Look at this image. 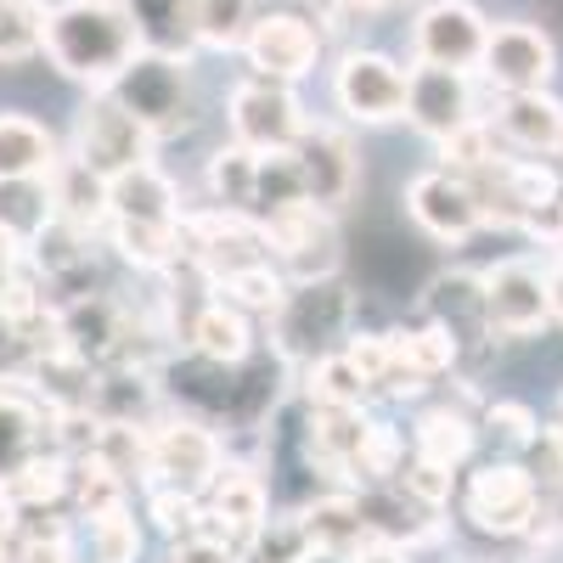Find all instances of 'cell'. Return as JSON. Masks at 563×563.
I'll return each instance as SVG.
<instances>
[{"mask_svg": "<svg viewBox=\"0 0 563 563\" xmlns=\"http://www.w3.org/2000/svg\"><path fill=\"white\" fill-rule=\"evenodd\" d=\"M496 158H501V141H496L490 119H474V124H462L456 135L440 141V169H451V175H479Z\"/></svg>", "mask_w": 563, "mask_h": 563, "instance_id": "35", "label": "cell"}, {"mask_svg": "<svg viewBox=\"0 0 563 563\" xmlns=\"http://www.w3.org/2000/svg\"><path fill=\"white\" fill-rule=\"evenodd\" d=\"M68 496L79 507V519H102V512H119L124 507V479L113 474V467H102L97 456H79L74 462V479H68Z\"/></svg>", "mask_w": 563, "mask_h": 563, "instance_id": "34", "label": "cell"}, {"mask_svg": "<svg viewBox=\"0 0 563 563\" xmlns=\"http://www.w3.org/2000/svg\"><path fill=\"white\" fill-rule=\"evenodd\" d=\"M57 164V135L29 113H0V186H34Z\"/></svg>", "mask_w": 563, "mask_h": 563, "instance_id": "24", "label": "cell"}, {"mask_svg": "<svg viewBox=\"0 0 563 563\" xmlns=\"http://www.w3.org/2000/svg\"><path fill=\"white\" fill-rule=\"evenodd\" d=\"M366 429H372V417L361 406H310V434L305 440H310V456L327 474H350Z\"/></svg>", "mask_w": 563, "mask_h": 563, "instance_id": "27", "label": "cell"}, {"mask_svg": "<svg viewBox=\"0 0 563 563\" xmlns=\"http://www.w3.org/2000/svg\"><path fill=\"white\" fill-rule=\"evenodd\" d=\"M451 485H456V474L451 467H440V462H422V456H411L400 474H395V490L411 501V507H445L451 501Z\"/></svg>", "mask_w": 563, "mask_h": 563, "instance_id": "39", "label": "cell"}, {"mask_svg": "<svg viewBox=\"0 0 563 563\" xmlns=\"http://www.w3.org/2000/svg\"><path fill=\"white\" fill-rule=\"evenodd\" d=\"M547 507V490L525 462H485L462 485V519L485 536H525L536 512Z\"/></svg>", "mask_w": 563, "mask_h": 563, "instance_id": "6", "label": "cell"}, {"mask_svg": "<svg viewBox=\"0 0 563 563\" xmlns=\"http://www.w3.org/2000/svg\"><path fill=\"white\" fill-rule=\"evenodd\" d=\"M422 310H429L434 327L456 339V350L479 344V339H496L490 321H485V271H451V276H434L429 294H422Z\"/></svg>", "mask_w": 563, "mask_h": 563, "instance_id": "21", "label": "cell"}, {"mask_svg": "<svg viewBox=\"0 0 563 563\" xmlns=\"http://www.w3.org/2000/svg\"><path fill=\"white\" fill-rule=\"evenodd\" d=\"M169 563H249V552L209 536V530H198V536H186V541L169 547Z\"/></svg>", "mask_w": 563, "mask_h": 563, "instance_id": "41", "label": "cell"}, {"mask_svg": "<svg viewBox=\"0 0 563 563\" xmlns=\"http://www.w3.org/2000/svg\"><path fill=\"white\" fill-rule=\"evenodd\" d=\"M225 124H231V141H238V147H254V153H294L299 135L310 130V119H305V108L294 97V85L260 79V74L231 85Z\"/></svg>", "mask_w": 563, "mask_h": 563, "instance_id": "4", "label": "cell"}, {"mask_svg": "<svg viewBox=\"0 0 563 563\" xmlns=\"http://www.w3.org/2000/svg\"><path fill=\"white\" fill-rule=\"evenodd\" d=\"M344 7H355V12H384V7H400V0H344Z\"/></svg>", "mask_w": 563, "mask_h": 563, "instance_id": "46", "label": "cell"}, {"mask_svg": "<svg viewBox=\"0 0 563 563\" xmlns=\"http://www.w3.org/2000/svg\"><path fill=\"white\" fill-rule=\"evenodd\" d=\"M479 74L501 97H512V90H547V79L558 74V45L536 23H490Z\"/></svg>", "mask_w": 563, "mask_h": 563, "instance_id": "15", "label": "cell"}, {"mask_svg": "<svg viewBox=\"0 0 563 563\" xmlns=\"http://www.w3.org/2000/svg\"><path fill=\"white\" fill-rule=\"evenodd\" d=\"M406 467V440L395 422H372L366 440H361V456L350 467V479H366V485H395V474Z\"/></svg>", "mask_w": 563, "mask_h": 563, "instance_id": "36", "label": "cell"}, {"mask_svg": "<svg viewBox=\"0 0 563 563\" xmlns=\"http://www.w3.org/2000/svg\"><path fill=\"white\" fill-rule=\"evenodd\" d=\"M552 220H558V243H563V198H558V209H552Z\"/></svg>", "mask_w": 563, "mask_h": 563, "instance_id": "47", "label": "cell"}, {"mask_svg": "<svg viewBox=\"0 0 563 563\" xmlns=\"http://www.w3.org/2000/svg\"><path fill=\"white\" fill-rule=\"evenodd\" d=\"M294 169H299V192L305 203H316L321 214H339L355 186H361V158H355V141L333 124H310L294 147Z\"/></svg>", "mask_w": 563, "mask_h": 563, "instance_id": "11", "label": "cell"}, {"mask_svg": "<svg viewBox=\"0 0 563 563\" xmlns=\"http://www.w3.org/2000/svg\"><path fill=\"white\" fill-rule=\"evenodd\" d=\"M265 231V254L288 282H327L339 271V231L333 214H321L316 203H282L276 214L260 220Z\"/></svg>", "mask_w": 563, "mask_h": 563, "instance_id": "7", "label": "cell"}, {"mask_svg": "<svg viewBox=\"0 0 563 563\" xmlns=\"http://www.w3.org/2000/svg\"><path fill=\"white\" fill-rule=\"evenodd\" d=\"M288 288H294V282L276 271V260H254V265H243V271L220 276V282H214V299L238 305L243 316H276L282 299H288Z\"/></svg>", "mask_w": 563, "mask_h": 563, "instance_id": "30", "label": "cell"}, {"mask_svg": "<svg viewBox=\"0 0 563 563\" xmlns=\"http://www.w3.org/2000/svg\"><path fill=\"white\" fill-rule=\"evenodd\" d=\"M45 445V406L29 389H0V479Z\"/></svg>", "mask_w": 563, "mask_h": 563, "instance_id": "28", "label": "cell"}, {"mask_svg": "<svg viewBox=\"0 0 563 563\" xmlns=\"http://www.w3.org/2000/svg\"><path fill=\"white\" fill-rule=\"evenodd\" d=\"M547 294H552V321H563V254L547 271Z\"/></svg>", "mask_w": 563, "mask_h": 563, "instance_id": "44", "label": "cell"}, {"mask_svg": "<svg viewBox=\"0 0 563 563\" xmlns=\"http://www.w3.org/2000/svg\"><path fill=\"white\" fill-rule=\"evenodd\" d=\"M243 57L260 79H282L294 85L316 68L321 57V23L305 12H260L249 40H243Z\"/></svg>", "mask_w": 563, "mask_h": 563, "instance_id": "13", "label": "cell"}, {"mask_svg": "<svg viewBox=\"0 0 563 563\" xmlns=\"http://www.w3.org/2000/svg\"><path fill=\"white\" fill-rule=\"evenodd\" d=\"M305 395L310 406H361L366 400V378L355 372V361L344 350L305 361Z\"/></svg>", "mask_w": 563, "mask_h": 563, "instance_id": "31", "label": "cell"}, {"mask_svg": "<svg viewBox=\"0 0 563 563\" xmlns=\"http://www.w3.org/2000/svg\"><path fill=\"white\" fill-rule=\"evenodd\" d=\"M40 198H45V214L74 231H90V238L108 231V180L90 164H79L74 153H57V164L40 180Z\"/></svg>", "mask_w": 563, "mask_h": 563, "instance_id": "18", "label": "cell"}, {"mask_svg": "<svg viewBox=\"0 0 563 563\" xmlns=\"http://www.w3.org/2000/svg\"><path fill=\"white\" fill-rule=\"evenodd\" d=\"M485 40H490V18L474 0H429L411 18V63L467 74V68H479Z\"/></svg>", "mask_w": 563, "mask_h": 563, "instance_id": "9", "label": "cell"}, {"mask_svg": "<svg viewBox=\"0 0 563 563\" xmlns=\"http://www.w3.org/2000/svg\"><path fill=\"white\" fill-rule=\"evenodd\" d=\"M485 321L501 339H530L552 321V294H547V271L530 260H501L485 271Z\"/></svg>", "mask_w": 563, "mask_h": 563, "instance_id": "14", "label": "cell"}, {"mask_svg": "<svg viewBox=\"0 0 563 563\" xmlns=\"http://www.w3.org/2000/svg\"><path fill=\"white\" fill-rule=\"evenodd\" d=\"M333 102L350 124L406 119V68L384 52H344L333 68Z\"/></svg>", "mask_w": 563, "mask_h": 563, "instance_id": "10", "label": "cell"}, {"mask_svg": "<svg viewBox=\"0 0 563 563\" xmlns=\"http://www.w3.org/2000/svg\"><path fill=\"white\" fill-rule=\"evenodd\" d=\"M90 563H135L141 552V525L130 519V507L119 512H102V519H90Z\"/></svg>", "mask_w": 563, "mask_h": 563, "instance_id": "37", "label": "cell"}, {"mask_svg": "<svg viewBox=\"0 0 563 563\" xmlns=\"http://www.w3.org/2000/svg\"><path fill=\"white\" fill-rule=\"evenodd\" d=\"M18 541H23V525L12 507H0V563H18Z\"/></svg>", "mask_w": 563, "mask_h": 563, "instance_id": "42", "label": "cell"}, {"mask_svg": "<svg viewBox=\"0 0 563 563\" xmlns=\"http://www.w3.org/2000/svg\"><path fill=\"white\" fill-rule=\"evenodd\" d=\"M547 507H552V519H558V530H563V474H558V485L547 490Z\"/></svg>", "mask_w": 563, "mask_h": 563, "instance_id": "45", "label": "cell"}, {"mask_svg": "<svg viewBox=\"0 0 563 563\" xmlns=\"http://www.w3.org/2000/svg\"><path fill=\"white\" fill-rule=\"evenodd\" d=\"M153 147L158 141L141 130L108 90H90V102L79 108V124H74V158L79 164H90L102 180H119L124 169H135V164H153Z\"/></svg>", "mask_w": 563, "mask_h": 563, "instance_id": "8", "label": "cell"}, {"mask_svg": "<svg viewBox=\"0 0 563 563\" xmlns=\"http://www.w3.org/2000/svg\"><path fill=\"white\" fill-rule=\"evenodd\" d=\"M68 479H74V462L63 451L40 445L18 474L0 479V507H12V512H52L68 496Z\"/></svg>", "mask_w": 563, "mask_h": 563, "instance_id": "25", "label": "cell"}, {"mask_svg": "<svg viewBox=\"0 0 563 563\" xmlns=\"http://www.w3.org/2000/svg\"><path fill=\"white\" fill-rule=\"evenodd\" d=\"M180 192L158 164H135L119 180H108V225H147V231H175L180 225Z\"/></svg>", "mask_w": 563, "mask_h": 563, "instance_id": "19", "label": "cell"}, {"mask_svg": "<svg viewBox=\"0 0 563 563\" xmlns=\"http://www.w3.org/2000/svg\"><path fill=\"white\" fill-rule=\"evenodd\" d=\"M350 563H406V552H400L395 541H372V547H361Z\"/></svg>", "mask_w": 563, "mask_h": 563, "instance_id": "43", "label": "cell"}, {"mask_svg": "<svg viewBox=\"0 0 563 563\" xmlns=\"http://www.w3.org/2000/svg\"><path fill=\"white\" fill-rule=\"evenodd\" d=\"M220 467H225V451H220L214 422H203V417H158L147 429V485L203 496Z\"/></svg>", "mask_w": 563, "mask_h": 563, "instance_id": "5", "label": "cell"}, {"mask_svg": "<svg viewBox=\"0 0 563 563\" xmlns=\"http://www.w3.org/2000/svg\"><path fill=\"white\" fill-rule=\"evenodd\" d=\"M147 512L169 541H186V536L203 530V501L186 496V490H169V485H147Z\"/></svg>", "mask_w": 563, "mask_h": 563, "instance_id": "38", "label": "cell"}, {"mask_svg": "<svg viewBox=\"0 0 563 563\" xmlns=\"http://www.w3.org/2000/svg\"><path fill=\"white\" fill-rule=\"evenodd\" d=\"M45 52V0H0V63Z\"/></svg>", "mask_w": 563, "mask_h": 563, "instance_id": "32", "label": "cell"}, {"mask_svg": "<svg viewBox=\"0 0 563 563\" xmlns=\"http://www.w3.org/2000/svg\"><path fill=\"white\" fill-rule=\"evenodd\" d=\"M350 316H355V299L344 294L339 276H327V282H294L288 299H282V310L271 316L276 321L282 361L333 355L339 339H350Z\"/></svg>", "mask_w": 563, "mask_h": 563, "instance_id": "3", "label": "cell"}, {"mask_svg": "<svg viewBox=\"0 0 563 563\" xmlns=\"http://www.w3.org/2000/svg\"><path fill=\"white\" fill-rule=\"evenodd\" d=\"M474 445H479L474 422H467L462 411H451V406H429L417 417V429H411V456L440 462V467H451V474L474 456Z\"/></svg>", "mask_w": 563, "mask_h": 563, "instance_id": "29", "label": "cell"}, {"mask_svg": "<svg viewBox=\"0 0 563 563\" xmlns=\"http://www.w3.org/2000/svg\"><path fill=\"white\" fill-rule=\"evenodd\" d=\"M474 119H479V108H474V79L467 74L429 68V63L406 68V124L411 130H422L429 141H445Z\"/></svg>", "mask_w": 563, "mask_h": 563, "instance_id": "16", "label": "cell"}, {"mask_svg": "<svg viewBox=\"0 0 563 563\" xmlns=\"http://www.w3.org/2000/svg\"><path fill=\"white\" fill-rule=\"evenodd\" d=\"M198 501H203V530L220 536V541H231V547H243V552H249V541L271 525L265 479L254 474V467H238V462H225Z\"/></svg>", "mask_w": 563, "mask_h": 563, "instance_id": "17", "label": "cell"}, {"mask_svg": "<svg viewBox=\"0 0 563 563\" xmlns=\"http://www.w3.org/2000/svg\"><path fill=\"white\" fill-rule=\"evenodd\" d=\"M124 12L141 34V52L186 57L198 45V0H124Z\"/></svg>", "mask_w": 563, "mask_h": 563, "instance_id": "26", "label": "cell"}, {"mask_svg": "<svg viewBox=\"0 0 563 563\" xmlns=\"http://www.w3.org/2000/svg\"><path fill=\"white\" fill-rule=\"evenodd\" d=\"M558 158H563V147H558Z\"/></svg>", "mask_w": 563, "mask_h": 563, "instance_id": "48", "label": "cell"}, {"mask_svg": "<svg viewBox=\"0 0 563 563\" xmlns=\"http://www.w3.org/2000/svg\"><path fill=\"white\" fill-rule=\"evenodd\" d=\"M485 434H490L501 451H530L536 434H541V422H536V411L519 406V400H496V406L485 411Z\"/></svg>", "mask_w": 563, "mask_h": 563, "instance_id": "40", "label": "cell"}, {"mask_svg": "<svg viewBox=\"0 0 563 563\" xmlns=\"http://www.w3.org/2000/svg\"><path fill=\"white\" fill-rule=\"evenodd\" d=\"M496 135L507 141L512 153L525 158H547L563 147V102L552 90H512L496 108Z\"/></svg>", "mask_w": 563, "mask_h": 563, "instance_id": "22", "label": "cell"}, {"mask_svg": "<svg viewBox=\"0 0 563 563\" xmlns=\"http://www.w3.org/2000/svg\"><path fill=\"white\" fill-rule=\"evenodd\" d=\"M186 344L209 366H243L254 355V316H243L225 299H203L198 316L186 321Z\"/></svg>", "mask_w": 563, "mask_h": 563, "instance_id": "23", "label": "cell"}, {"mask_svg": "<svg viewBox=\"0 0 563 563\" xmlns=\"http://www.w3.org/2000/svg\"><path fill=\"white\" fill-rule=\"evenodd\" d=\"M45 57L63 79L108 90L141 57V34L124 0H63L45 7Z\"/></svg>", "mask_w": 563, "mask_h": 563, "instance_id": "1", "label": "cell"}, {"mask_svg": "<svg viewBox=\"0 0 563 563\" xmlns=\"http://www.w3.org/2000/svg\"><path fill=\"white\" fill-rule=\"evenodd\" d=\"M406 214L429 231L434 243H445V249L467 243V238L485 225L479 192H474L462 175H451V169H422V175H411V180H406Z\"/></svg>", "mask_w": 563, "mask_h": 563, "instance_id": "12", "label": "cell"}, {"mask_svg": "<svg viewBox=\"0 0 563 563\" xmlns=\"http://www.w3.org/2000/svg\"><path fill=\"white\" fill-rule=\"evenodd\" d=\"M299 525H305V541H310V552L316 558H333V563H350L361 547H372V541H384L378 530H372V519H366V501L361 496H316L305 512H299Z\"/></svg>", "mask_w": 563, "mask_h": 563, "instance_id": "20", "label": "cell"}, {"mask_svg": "<svg viewBox=\"0 0 563 563\" xmlns=\"http://www.w3.org/2000/svg\"><path fill=\"white\" fill-rule=\"evenodd\" d=\"M254 0H198V45L209 52H243L254 29Z\"/></svg>", "mask_w": 563, "mask_h": 563, "instance_id": "33", "label": "cell"}, {"mask_svg": "<svg viewBox=\"0 0 563 563\" xmlns=\"http://www.w3.org/2000/svg\"><path fill=\"white\" fill-rule=\"evenodd\" d=\"M108 97L147 130L153 141H169L180 130H192L198 119V90H192V68L186 57H164V52H141L113 85Z\"/></svg>", "mask_w": 563, "mask_h": 563, "instance_id": "2", "label": "cell"}]
</instances>
